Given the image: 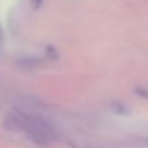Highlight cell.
I'll list each match as a JSON object with an SVG mask.
<instances>
[{
	"label": "cell",
	"instance_id": "cell-1",
	"mask_svg": "<svg viewBox=\"0 0 148 148\" xmlns=\"http://www.w3.org/2000/svg\"><path fill=\"white\" fill-rule=\"evenodd\" d=\"M8 121H9L12 128L23 132L36 144L48 145L55 139L54 128L47 121H44L42 118H39L34 113L16 109V110H12L9 113Z\"/></svg>",
	"mask_w": 148,
	"mask_h": 148
}]
</instances>
